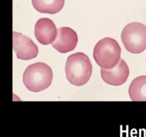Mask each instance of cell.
I'll use <instances>...</instances> for the list:
<instances>
[{
    "label": "cell",
    "mask_w": 146,
    "mask_h": 137,
    "mask_svg": "<svg viewBox=\"0 0 146 137\" xmlns=\"http://www.w3.org/2000/svg\"><path fill=\"white\" fill-rule=\"evenodd\" d=\"M128 91L133 101H146V76H141L134 78Z\"/></svg>",
    "instance_id": "10"
},
{
    "label": "cell",
    "mask_w": 146,
    "mask_h": 137,
    "mask_svg": "<svg viewBox=\"0 0 146 137\" xmlns=\"http://www.w3.org/2000/svg\"><path fill=\"white\" fill-rule=\"evenodd\" d=\"M121 40L129 52H143L146 49V26L139 22L130 23L123 29Z\"/></svg>",
    "instance_id": "4"
},
{
    "label": "cell",
    "mask_w": 146,
    "mask_h": 137,
    "mask_svg": "<svg viewBox=\"0 0 146 137\" xmlns=\"http://www.w3.org/2000/svg\"><path fill=\"white\" fill-rule=\"evenodd\" d=\"M78 35L76 32L69 27H64L58 29L57 37L52 43V47L60 53L69 52L76 47Z\"/></svg>",
    "instance_id": "7"
},
{
    "label": "cell",
    "mask_w": 146,
    "mask_h": 137,
    "mask_svg": "<svg viewBox=\"0 0 146 137\" xmlns=\"http://www.w3.org/2000/svg\"><path fill=\"white\" fill-rule=\"evenodd\" d=\"M13 49L19 59H33L38 54L36 44L29 37L17 31L13 32Z\"/></svg>",
    "instance_id": "5"
},
{
    "label": "cell",
    "mask_w": 146,
    "mask_h": 137,
    "mask_svg": "<svg viewBox=\"0 0 146 137\" xmlns=\"http://www.w3.org/2000/svg\"><path fill=\"white\" fill-rule=\"evenodd\" d=\"M92 64L89 57L82 52L73 54L66 62L65 72L71 84L81 86L86 84L92 74Z\"/></svg>",
    "instance_id": "1"
},
{
    "label": "cell",
    "mask_w": 146,
    "mask_h": 137,
    "mask_svg": "<svg viewBox=\"0 0 146 137\" xmlns=\"http://www.w3.org/2000/svg\"><path fill=\"white\" fill-rule=\"evenodd\" d=\"M53 80L51 67L43 62H36L27 67L23 74V82L27 89L39 92L49 87Z\"/></svg>",
    "instance_id": "2"
},
{
    "label": "cell",
    "mask_w": 146,
    "mask_h": 137,
    "mask_svg": "<svg viewBox=\"0 0 146 137\" xmlns=\"http://www.w3.org/2000/svg\"><path fill=\"white\" fill-rule=\"evenodd\" d=\"M130 70L127 63L121 59L115 67L112 68L101 69L103 80L112 86H121L123 84L129 76Z\"/></svg>",
    "instance_id": "6"
},
{
    "label": "cell",
    "mask_w": 146,
    "mask_h": 137,
    "mask_svg": "<svg viewBox=\"0 0 146 137\" xmlns=\"http://www.w3.org/2000/svg\"><path fill=\"white\" fill-rule=\"evenodd\" d=\"M58 30L55 24L48 18H41L34 27V34L37 41L43 45H48L55 41Z\"/></svg>",
    "instance_id": "8"
},
{
    "label": "cell",
    "mask_w": 146,
    "mask_h": 137,
    "mask_svg": "<svg viewBox=\"0 0 146 137\" xmlns=\"http://www.w3.org/2000/svg\"><path fill=\"white\" fill-rule=\"evenodd\" d=\"M121 48L114 39L106 37L100 40L94 49V58L103 68H112L121 60Z\"/></svg>",
    "instance_id": "3"
},
{
    "label": "cell",
    "mask_w": 146,
    "mask_h": 137,
    "mask_svg": "<svg viewBox=\"0 0 146 137\" xmlns=\"http://www.w3.org/2000/svg\"><path fill=\"white\" fill-rule=\"evenodd\" d=\"M31 1L37 11L50 14L59 12L65 4V0H31Z\"/></svg>",
    "instance_id": "9"
}]
</instances>
